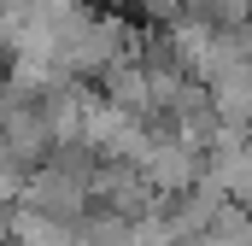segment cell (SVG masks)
I'll use <instances>...</instances> for the list:
<instances>
[{"mask_svg":"<svg viewBox=\"0 0 252 246\" xmlns=\"http://www.w3.org/2000/svg\"><path fill=\"white\" fill-rule=\"evenodd\" d=\"M0 246H6V241H0Z\"/></svg>","mask_w":252,"mask_h":246,"instance_id":"1","label":"cell"}]
</instances>
